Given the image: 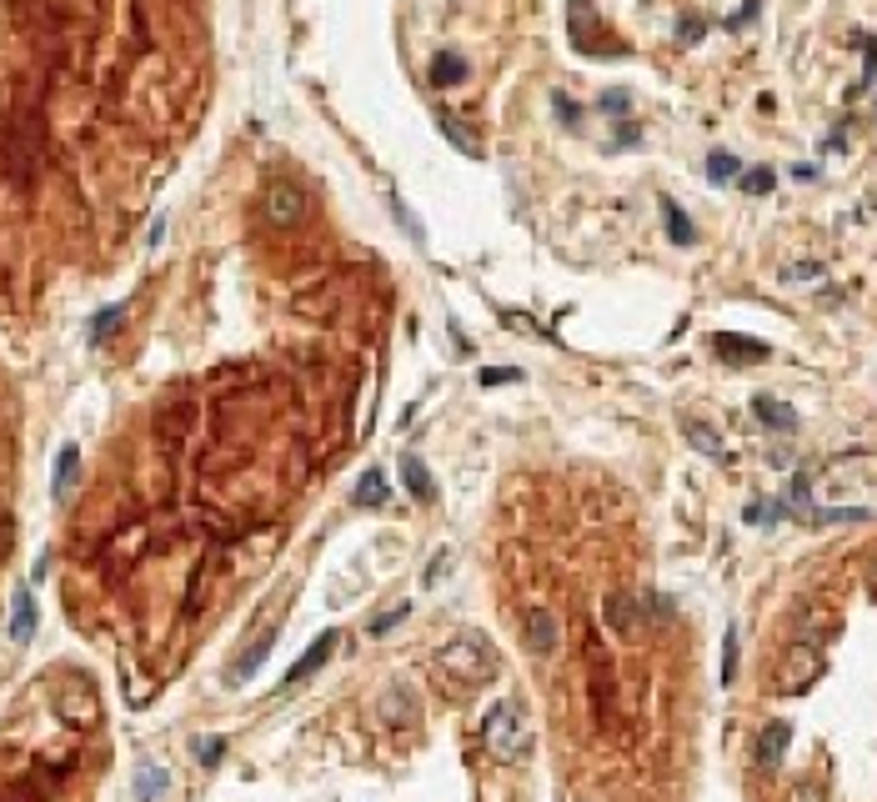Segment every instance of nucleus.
I'll return each instance as SVG.
<instances>
[{
  "label": "nucleus",
  "instance_id": "obj_27",
  "mask_svg": "<svg viewBox=\"0 0 877 802\" xmlns=\"http://www.w3.org/2000/svg\"><path fill=\"white\" fill-rule=\"evenodd\" d=\"M597 106H602L607 116H622V121H627V116H632V91L612 86V91H602V101H597Z\"/></svg>",
  "mask_w": 877,
  "mask_h": 802
},
{
  "label": "nucleus",
  "instance_id": "obj_14",
  "mask_svg": "<svg viewBox=\"0 0 877 802\" xmlns=\"http://www.w3.org/2000/svg\"><path fill=\"white\" fill-rule=\"evenodd\" d=\"M36 622H41L36 597H31V587H21V592H16V612H11V637H16V642H31V637H36Z\"/></svg>",
  "mask_w": 877,
  "mask_h": 802
},
{
  "label": "nucleus",
  "instance_id": "obj_20",
  "mask_svg": "<svg viewBox=\"0 0 877 802\" xmlns=\"http://www.w3.org/2000/svg\"><path fill=\"white\" fill-rule=\"evenodd\" d=\"M271 642H276V627H271V632H266V637H261V642H256V647H251V652H246V657L236 662V667H231V687H246V682L256 677V667L266 662V652H271Z\"/></svg>",
  "mask_w": 877,
  "mask_h": 802
},
{
  "label": "nucleus",
  "instance_id": "obj_29",
  "mask_svg": "<svg viewBox=\"0 0 877 802\" xmlns=\"http://www.w3.org/2000/svg\"><path fill=\"white\" fill-rule=\"evenodd\" d=\"M732 677H737V627H727L722 637V687H732Z\"/></svg>",
  "mask_w": 877,
  "mask_h": 802
},
{
  "label": "nucleus",
  "instance_id": "obj_22",
  "mask_svg": "<svg viewBox=\"0 0 877 802\" xmlns=\"http://www.w3.org/2000/svg\"><path fill=\"white\" fill-rule=\"evenodd\" d=\"M351 502H356V507H381V502H386V477H381L376 467H371V472H361V482H356Z\"/></svg>",
  "mask_w": 877,
  "mask_h": 802
},
{
  "label": "nucleus",
  "instance_id": "obj_18",
  "mask_svg": "<svg viewBox=\"0 0 877 802\" xmlns=\"http://www.w3.org/2000/svg\"><path fill=\"white\" fill-rule=\"evenodd\" d=\"M166 787H171V772H166V767H156V762H146V767L136 772V782H131V792H136L141 802H161V797H166Z\"/></svg>",
  "mask_w": 877,
  "mask_h": 802
},
{
  "label": "nucleus",
  "instance_id": "obj_30",
  "mask_svg": "<svg viewBox=\"0 0 877 802\" xmlns=\"http://www.w3.org/2000/svg\"><path fill=\"white\" fill-rule=\"evenodd\" d=\"M702 36H707V21H702V16H682V21H677V41H682V46H697Z\"/></svg>",
  "mask_w": 877,
  "mask_h": 802
},
{
  "label": "nucleus",
  "instance_id": "obj_33",
  "mask_svg": "<svg viewBox=\"0 0 877 802\" xmlns=\"http://www.w3.org/2000/svg\"><path fill=\"white\" fill-rule=\"evenodd\" d=\"M817 276H822V266H817V261H797V266H787V271H782V281H817Z\"/></svg>",
  "mask_w": 877,
  "mask_h": 802
},
{
  "label": "nucleus",
  "instance_id": "obj_36",
  "mask_svg": "<svg viewBox=\"0 0 877 802\" xmlns=\"http://www.w3.org/2000/svg\"><path fill=\"white\" fill-rule=\"evenodd\" d=\"M552 106H557V111H562V126H572V131H577V116H582V111H577V106H572V101H567V96H562V91H557V96H552Z\"/></svg>",
  "mask_w": 877,
  "mask_h": 802
},
{
  "label": "nucleus",
  "instance_id": "obj_15",
  "mask_svg": "<svg viewBox=\"0 0 877 802\" xmlns=\"http://www.w3.org/2000/svg\"><path fill=\"white\" fill-rule=\"evenodd\" d=\"M752 412L762 417V427H777V432L797 427V412L787 407V401H777V396H752Z\"/></svg>",
  "mask_w": 877,
  "mask_h": 802
},
{
  "label": "nucleus",
  "instance_id": "obj_2",
  "mask_svg": "<svg viewBox=\"0 0 877 802\" xmlns=\"http://www.w3.org/2000/svg\"><path fill=\"white\" fill-rule=\"evenodd\" d=\"M482 742L497 762H527L532 752V722L517 702H497L487 717H482Z\"/></svg>",
  "mask_w": 877,
  "mask_h": 802
},
{
  "label": "nucleus",
  "instance_id": "obj_32",
  "mask_svg": "<svg viewBox=\"0 0 877 802\" xmlns=\"http://www.w3.org/2000/svg\"><path fill=\"white\" fill-rule=\"evenodd\" d=\"M406 612H411V607H406V602H396V607H391L386 617H376V622H371V632L381 637V632H391V627H401V622H406Z\"/></svg>",
  "mask_w": 877,
  "mask_h": 802
},
{
  "label": "nucleus",
  "instance_id": "obj_28",
  "mask_svg": "<svg viewBox=\"0 0 877 802\" xmlns=\"http://www.w3.org/2000/svg\"><path fill=\"white\" fill-rule=\"evenodd\" d=\"M121 316H126V306H106V311L91 321V341H106V336L121 326Z\"/></svg>",
  "mask_w": 877,
  "mask_h": 802
},
{
  "label": "nucleus",
  "instance_id": "obj_3",
  "mask_svg": "<svg viewBox=\"0 0 877 802\" xmlns=\"http://www.w3.org/2000/svg\"><path fill=\"white\" fill-rule=\"evenodd\" d=\"M436 662H442V672H447L452 682H462V687H482V682H492L497 667H502V657L492 652V642H487L482 632H467V637L447 642V652L436 657Z\"/></svg>",
  "mask_w": 877,
  "mask_h": 802
},
{
  "label": "nucleus",
  "instance_id": "obj_11",
  "mask_svg": "<svg viewBox=\"0 0 877 802\" xmlns=\"http://www.w3.org/2000/svg\"><path fill=\"white\" fill-rule=\"evenodd\" d=\"M426 81H431V86H457V81H467V56H457V51H436L431 66H426Z\"/></svg>",
  "mask_w": 877,
  "mask_h": 802
},
{
  "label": "nucleus",
  "instance_id": "obj_17",
  "mask_svg": "<svg viewBox=\"0 0 877 802\" xmlns=\"http://www.w3.org/2000/svg\"><path fill=\"white\" fill-rule=\"evenodd\" d=\"M76 472H81V447H61V457H56V477H51V492H56V502H66V497H71V487H76Z\"/></svg>",
  "mask_w": 877,
  "mask_h": 802
},
{
  "label": "nucleus",
  "instance_id": "obj_25",
  "mask_svg": "<svg viewBox=\"0 0 877 802\" xmlns=\"http://www.w3.org/2000/svg\"><path fill=\"white\" fill-rule=\"evenodd\" d=\"M737 181H742L747 196H767V191L777 186V171H772V166H752V171H742Z\"/></svg>",
  "mask_w": 877,
  "mask_h": 802
},
{
  "label": "nucleus",
  "instance_id": "obj_13",
  "mask_svg": "<svg viewBox=\"0 0 877 802\" xmlns=\"http://www.w3.org/2000/svg\"><path fill=\"white\" fill-rule=\"evenodd\" d=\"M662 226H667V236H672V246H692L697 241V226H692V216L672 201V196H662Z\"/></svg>",
  "mask_w": 877,
  "mask_h": 802
},
{
  "label": "nucleus",
  "instance_id": "obj_10",
  "mask_svg": "<svg viewBox=\"0 0 877 802\" xmlns=\"http://www.w3.org/2000/svg\"><path fill=\"white\" fill-rule=\"evenodd\" d=\"M336 642H341V632H321V637L306 647V657H296V662H291V672H286V687H296V682H306L311 672H321V667H326V657L336 652Z\"/></svg>",
  "mask_w": 877,
  "mask_h": 802
},
{
  "label": "nucleus",
  "instance_id": "obj_37",
  "mask_svg": "<svg viewBox=\"0 0 877 802\" xmlns=\"http://www.w3.org/2000/svg\"><path fill=\"white\" fill-rule=\"evenodd\" d=\"M216 757H221V742H201V762H206V767H211V762H216Z\"/></svg>",
  "mask_w": 877,
  "mask_h": 802
},
{
  "label": "nucleus",
  "instance_id": "obj_9",
  "mask_svg": "<svg viewBox=\"0 0 877 802\" xmlns=\"http://www.w3.org/2000/svg\"><path fill=\"white\" fill-rule=\"evenodd\" d=\"M712 351L732 366H752V361H767V346L752 341V336H737V331H717L712 336Z\"/></svg>",
  "mask_w": 877,
  "mask_h": 802
},
{
  "label": "nucleus",
  "instance_id": "obj_19",
  "mask_svg": "<svg viewBox=\"0 0 877 802\" xmlns=\"http://www.w3.org/2000/svg\"><path fill=\"white\" fill-rule=\"evenodd\" d=\"M401 482H406V492H411L416 502H431V497H436V482H431V472L421 467V457H401Z\"/></svg>",
  "mask_w": 877,
  "mask_h": 802
},
{
  "label": "nucleus",
  "instance_id": "obj_6",
  "mask_svg": "<svg viewBox=\"0 0 877 802\" xmlns=\"http://www.w3.org/2000/svg\"><path fill=\"white\" fill-rule=\"evenodd\" d=\"M522 642H527L532 657H552L562 647V622L547 607H527L522 612Z\"/></svg>",
  "mask_w": 877,
  "mask_h": 802
},
{
  "label": "nucleus",
  "instance_id": "obj_31",
  "mask_svg": "<svg viewBox=\"0 0 877 802\" xmlns=\"http://www.w3.org/2000/svg\"><path fill=\"white\" fill-rule=\"evenodd\" d=\"M507 381H522V371L517 366H487L482 371V386H507Z\"/></svg>",
  "mask_w": 877,
  "mask_h": 802
},
{
  "label": "nucleus",
  "instance_id": "obj_16",
  "mask_svg": "<svg viewBox=\"0 0 877 802\" xmlns=\"http://www.w3.org/2000/svg\"><path fill=\"white\" fill-rule=\"evenodd\" d=\"M682 437H687V442H692L702 457H712V462H722V457H727V447H722L717 427H707V422H697V417H692V422H682Z\"/></svg>",
  "mask_w": 877,
  "mask_h": 802
},
{
  "label": "nucleus",
  "instance_id": "obj_5",
  "mask_svg": "<svg viewBox=\"0 0 877 802\" xmlns=\"http://www.w3.org/2000/svg\"><path fill=\"white\" fill-rule=\"evenodd\" d=\"M306 211H311V201H306V191L296 186V181H271L266 191H261V221L266 226H276V231H291V226H301L306 221Z\"/></svg>",
  "mask_w": 877,
  "mask_h": 802
},
{
  "label": "nucleus",
  "instance_id": "obj_4",
  "mask_svg": "<svg viewBox=\"0 0 877 802\" xmlns=\"http://www.w3.org/2000/svg\"><path fill=\"white\" fill-rule=\"evenodd\" d=\"M822 667H827V657H822L817 642H792V647L777 657V667H772V687H777L782 697H797V692H807V687L822 677Z\"/></svg>",
  "mask_w": 877,
  "mask_h": 802
},
{
  "label": "nucleus",
  "instance_id": "obj_35",
  "mask_svg": "<svg viewBox=\"0 0 877 802\" xmlns=\"http://www.w3.org/2000/svg\"><path fill=\"white\" fill-rule=\"evenodd\" d=\"M757 11H762V0H742V11L727 21V31H742V26H752V21H757Z\"/></svg>",
  "mask_w": 877,
  "mask_h": 802
},
{
  "label": "nucleus",
  "instance_id": "obj_23",
  "mask_svg": "<svg viewBox=\"0 0 877 802\" xmlns=\"http://www.w3.org/2000/svg\"><path fill=\"white\" fill-rule=\"evenodd\" d=\"M852 46L862 51V81L852 86V96H862V91H872V81H877V41L857 31V36H852Z\"/></svg>",
  "mask_w": 877,
  "mask_h": 802
},
{
  "label": "nucleus",
  "instance_id": "obj_1",
  "mask_svg": "<svg viewBox=\"0 0 877 802\" xmlns=\"http://www.w3.org/2000/svg\"><path fill=\"white\" fill-rule=\"evenodd\" d=\"M41 156H46L41 116H11L0 126V171H6V181L31 186L36 171H41Z\"/></svg>",
  "mask_w": 877,
  "mask_h": 802
},
{
  "label": "nucleus",
  "instance_id": "obj_7",
  "mask_svg": "<svg viewBox=\"0 0 877 802\" xmlns=\"http://www.w3.org/2000/svg\"><path fill=\"white\" fill-rule=\"evenodd\" d=\"M787 747H792V727H787V722H767V727L757 732V742H752V762H757L762 772H777L782 757H787Z\"/></svg>",
  "mask_w": 877,
  "mask_h": 802
},
{
  "label": "nucleus",
  "instance_id": "obj_24",
  "mask_svg": "<svg viewBox=\"0 0 877 802\" xmlns=\"http://www.w3.org/2000/svg\"><path fill=\"white\" fill-rule=\"evenodd\" d=\"M742 176V161L732 156V151H712L707 156V181L712 186H727V181H737Z\"/></svg>",
  "mask_w": 877,
  "mask_h": 802
},
{
  "label": "nucleus",
  "instance_id": "obj_34",
  "mask_svg": "<svg viewBox=\"0 0 877 802\" xmlns=\"http://www.w3.org/2000/svg\"><path fill=\"white\" fill-rule=\"evenodd\" d=\"M792 802H827V787L812 777V782H797V792H792Z\"/></svg>",
  "mask_w": 877,
  "mask_h": 802
},
{
  "label": "nucleus",
  "instance_id": "obj_8",
  "mask_svg": "<svg viewBox=\"0 0 877 802\" xmlns=\"http://www.w3.org/2000/svg\"><path fill=\"white\" fill-rule=\"evenodd\" d=\"M602 612H607V627L612 632H622V637H637L642 632V597H632V592H607V602H602Z\"/></svg>",
  "mask_w": 877,
  "mask_h": 802
},
{
  "label": "nucleus",
  "instance_id": "obj_12",
  "mask_svg": "<svg viewBox=\"0 0 877 802\" xmlns=\"http://www.w3.org/2000/svg\"><path fill=\"white\" fill-rule=\"evenodd\" d=\"M381 717H386L391 727H411V722H416V692H406V687H386V697H381Z\"/></svg>",
  "mask_w": 877,
  "mask_h": 802
},
{
  "label": "nucleus",
  "instance_id": "obj_21",
  "mask_svg": "<svg viewBox=\"0 0 877 802\" xmlns=\"http://www.w3.org/2000/svg\"><path fill=\"white\" fill-rule=\"evenodd\" d=\"M436 126H442V136L462 151V156H472V161H482V146H477V136H467L462 131V121L452 116V111H436Z\"/></svg>",
  "mask_w": 877,
  "mask_h": 802
},
{
  "label": "nucleus",
  "instance_id": "obj_26",
  "mask_svg": "<svg viewBox=\"0 0 877 802\" xmlns=\"http://www.w3.org/2000/svg\"><path fill=\"white\" fill-rule=\"evenodd\" d=\"M812 527H827V522H867L862 507H827V512H802Z\"/></svg>",
  "mask_w": 877,
  "mask_h": 802
}]
</instances>
